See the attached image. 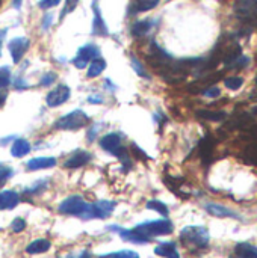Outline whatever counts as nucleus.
Returning a JSON list of instances; mask_svg holds the SVG:
<instances>
[{
	"label": "nucleus",
	"instance_id": "1",
	"mask_svg": "<svg viewBox=\"0 0 257 258\" xmlns=\"http://www.w3.org/2000/svg\"><path fill=\"white\" fill-rule=\"evenodd\" d=\"M209 240H211V236L204 227H186L180 231L182 245L192 252L208 248Z\"/></svg>",
	"mask_w": 257,
	"mask_h": 258
},
{
	"label": "nucleus",
	"instance_id": "43",
	"mask_svg": "<svg viewBox=\"0 0 257 258\" xmlns=\"http://www.w3.org/2000/svg\"><path fill=\"white\" fill-rule=\"evenodd\" d=\"M21 3H23V0H12V6L15 9H20L21 8Z\"/></svg>",
	"mask_w": 257,
	"mask_h": 258
},
{
	"label": "nucleus",
	"instance_id": "11",
	"mask_svg": "<svg viewBox=\"0 0 257 258\" xmlns=\"http://www.w3.org/2000/svg\"><path fill=\"white\" fill-rule=\"evenodd\" d=\"M115 203L114 201H97L94 204H91V210H92V219L94 218H98V219H106L109 218L114 210H115Z\"/></svg>",
	"mask_w": 257,
	"mask_h": 258
},
{
	"label": "nucleus",
	"instance_id": "34",
	"mask_svg": "<svg viewBox=\"0 0 257 258\" xmlns=\"http://www.w3.org/2000/svg\"><path fill=\"white\" fill-rule=\"evenodd\" d=\"M14 171L11 168H5V166H0V186H3L11 177H12Z\"/></svg>",
	"mask_w": 257,
	"mask_h": 258
},
{
	"label": "nucleus",
	"instance_id": "32",
	"mask_svg": "<svg viewBox=\"0 0 257 258\" xmlns=\"http://www.w3.org/2000/svg\"><path fill=\"white\" fill-rule=\"evenodd\" d=\"M45 187H47V180H39L33 184V187H30L24 192H27L29 195H36V194H41L42 190H45Z\"/></svg>",
	"mask_w": 257,
	"mask_h": 258
},
{
	"label": "nucleus",
	"instance_id": "39",
	"mask_svg": "<svg viewBox=\"0 0 257 258\" xmlns=\"http://www.w3.org/2000/svg\"><path fill=\"white\" fill-rule=\"evenodd\" d=\"M61 3V0H41L39 3H38V6L41 8V9H50V8H55L56 5H59Z\"/></svg>",
	"mask_w": 257,
	"mask_h": 258
},
{
	"label": "nucleus",
	"instance_id": "17",
	"mask_svg": "<svg viewBox=\"0 0 257 258\" xmlns=\"http://www.w3.org/2000/svg\"><path fill=\"white\" fill-rule=\"evenodd\" d=\"M233 258H257V248L247 242H241L235 246Z\"/></svg>",
	"mask_w": 257,
	"mask_h": 258
},
{
	"label": "nucleus",
	"instance_id": "23",
	"mask_svg": "<svg viewBox=\"0 0 257 258\" xmlns=\"http://www.w3.org/2000/svg\"><path fill=\"white\" fill-rule=\"evenodd\" d=\"M197 116L203 118V119H208V121H223L226 119L227 113L223 112V110H198L197 112Z\"/></svg>",
	"mask_w": 257,
	"mask_h": 258
},
{
	"label": "nucleus",
	"instance_id": "20",
	"mask_svg": "<svg viewBox=\"0 0 257 258\" xmlns=\"http://www.w3.org/2000/svg\"><path fill=\"white\" fill-rule=\"evenodd\" d=\"M153 27V21L151 20H141V21H136L133 26H132V35L136 36V38H141L144 35H147L150 32V29Z\"/></svg>",
	"mask_w": 257,
	"mask_h": 258
},
{
	"label": "nucleus",
	"instance_id": "37",
	"mask_svg": "<svg viewBox=\"0 0 257 258\" xmlns=\"http://www.w3.org/2000/svg\"><path fill=\"white\" fill-rule=\"evenodd\" d=\"M56 77H58V76H56L55 73H47V74L41 79L39 83H41V86H50L52 83L56 82Z\"/></svg>",
	"mask_w": 257,
	"mask_h": 258
},
{
	"label": "nucleus",
	"instance_id": "2",
	"mask_svg": "<svg viewBox=\"0 0 257 258\" xmlns=\"http://www.w3.org/2000/svg\"><path fill=\"white\" fill-rule=\"evenodd\" d=\"M59 213L62 215H70V216H77L82 219H92V210H91V204H88L82 197L79 195H73L68 197L67 200H64L59 204Z\"/></svg>",
	"mask_w": 257,
	"mask_h": 258
},
{
	"label": "nucleus",
	"instance_id": "49",
	"mask_svg": "<svg viewBox=\"0 0 257 258\" xmlns=\"http://www.w3.org/2000/svg\"><path fill=\"white\" fill-rule=\"evenodd\" d=\"M0 166H2V165H0Z\"/></svg>",
	"mask_w": 257,
	"mask_h": 258
},
{
	"label": "nucleus",
	"instance_id": "41",
	"mask_svg": "<svg viewBox=\"0 0 257 258\" xmlns=\"http://www.w3.org/2000/svg\"><path fill=\"white\" fill-rule=\"evenodd\" d=\"M50 24H52V14H47V15L44 17V23H42V29H44V30H47Z\"/></svg>",
	"mask_w": 257,
	"mask_h": 258
},
{
	"label": "nucleus",
	"instance_id": "5",
	"mask_svg": "<svg viewBox=\"0 0 257 258\" xmlns=\"http://www.w3.org/2000/svg\"><path fill=\"white\" fill-rule=\"evenodd\" d=\"M235 14L241 21H256L257 20V0H238L235 3Z\"/></svg>",
	"mask_w": 257,
	"mask_h": 258
},
{
	"label": "nucleus",
	"instance_id": "46",
	"mask_svg": "<svg viewBox=\"0 0 257 258\" xmlns=\"http://www.w3.org/2000/svg\"><path fill=\"white\" fill-rule=\"evenodd\" d=\"M251 113H253L254 116H257V106H254V107L251 109Z\"/></svg>",
	"mask_w": 257,
	"mask_h": 258
},
{
	"label": "nucleus",
	"instance_id": "15",
	"mask_svg": "<svg viewBox=\"0 0 257 258\" xmlns=\"http://www.w3.org/2000/svg\"><path fill=\"white\" fill-rule=\"evenodd\" d=\"M56 165L55 157H35L27 162V169L29 171H39V169H48Z\"/></svg>",
	"mask_w": 257,
	"mask_h": 258
},
{
	"label": "nucleus",
	"instance_id": "22",
	"mask_svg": "<svg viewBox=\"0 0 257 258\" xmlns=\"http://www.w3.org/2000/svg\"><path fill=\"white\" fill-rule=\"evenodd\" d=\"M161 0H132V11L133 12H147L155 9Z\"/></svg>",
	"mask_w": 257,
	"mask_h": 258
},
{
	"label": "nucleus",
	"instance_id": "35",
	"mask_svg": "<svg viewBox=\"0 0 257 258\" xmlns=\"http://www.w3.org/2000/svg\"><path fill=\"white\" fill-rule=\"evenodd\" d=\"M203 95L204 97H209V98H217L221 95V89L218 86H209L208 89L203 91Z\"/></svg>",
	"mask_w": 257,
	"mask_h": 258
},
{
	"label": "nucleus",
	"instance_id": "40",
	"mask_svg": "<svg viewBox=\"0 0 257 258\" xmlns=\"http://www.w3.org/2000/svg\"><path fill=\"white\" fill-rule=\"evenodd\" d=\"M98 128H100L98 125H94V127L89 130V133H88V141H91V142H92V141L95 139V133L98 132Z\"/></svg>",
	"mask_w": 257,
	"mask_h": 258
},
{
	"label": "nucleus",
	"instance_id": "3",
	"mask_svg": "<svg viewBox=\"0 0 257 258\" xmlns=\"http://www.w3.org/2000/svg\"><path fill=\"white\" fill-rule=\"evenodd\" d=\"M174 230V225L170 219H159V221H150V222H144L139 224L133 228L135 233H138L139 236L145 237V239H151L156 236H167L171 234Z\"/></svg>",
	"mask_w": 257,
	"mask_h": 258
},
{
	"label": "nucleus",
	"instance_id": "30",
	"mask_svg": "<svg viewBox=\"0 0 257 258\" xmlns=\"http://www.w3.org/2000/svg\"><path fill=\"white\" fill-rule=\"evenodd\" d=\"M250 63V59L247 56H239L235 62H232L227 68L229 70H241V68H245L247 65Z\"/></svg>",
	"mask_w": 257,
	"mask_h": 258
},
{
	"label": "nucleus",
	"instance_id": "36",
	"mask_svg": "<svg viewBox=\"0 0 257 258\" xmlns=\"http://www.w3.org/2000/svg\"><path fill=\"white\" fill-rule=\"evenodd\" d=\"M77 3H79V0H67V2H65V8H64V11L61 12V20H62L68 12H71V11L77 6Z\"/></svg>",
	"mask_w": 257,
	"mask_h": 258
},
{
	"label": "nucleus",
	"instance_id": "44",
	"mask_svg": "<svg viewBox=\"0 0 257 258\" xmlns=\"http://www.w3.org/2000/svg\"><path fill=\"white\" fill-rule=\"evenodd\" d=\"M79 258H91V254H89L88 251H83V252L80 254V257Z\"/></svg>",
	"mask_w": 257,
	"mask_h": 258
},
{
	"label": "nucleus",
	"instance_id": "26",
	"mask_svg": "<svg viewBox=\"0 0 257 258\" xmlns=\"http://www.w3.org/2000/svg\"><path fill=\"white\" fill-rule=\"evenodd\" d=\"M117 157L120 159V162L123 163V168H124L126 171H129V169L132 168V159H130V154H129V151H127L124 147H121V150L118 151Z\"/></svg>",
	"mask_w": 257,
	"mask_h": 258
},
{
	"label": "nucleus",
	"instance_id": "6",
	"mask_svg": "<svg viewBox=\"0 0 257 258\" xmlns=\"http://www.w3.org/2000/svg\"><path fill=\"white\" fill-rule=\"evenodd\" d=\"M98 56H100L98 47L94 45V44H86V45H83V47L79 48L76 57L73 59V65H74L76 68H79V70H83V68H86V65H88L92 59H95V57H98Z\"/></svg>",
	"mask_w": 257,
	"mask_h": 258
},
{
	"label": "nucleus",
	"instance_id": "12",
	"mask_svg": "<svg viewBox=\"0 0 257 258\" xmlns=\"http://www.w3.org/2000/svg\"><path fill=\"white\" fill-rule=\"evenodd\" d=\"M204 209H206V212H208L209 215H212V216H215V218H235V219L239 218V215H238L236 212H233L232 209H229V207H226V206H221V204L208 203V204L204 206Z\"/></svg>",
	"mask_w": 257,
	"mask_h": 258
},
{
	"label": "nucleus",
	"instance_id": "4",
	"mask_svg": "<svg viewBox=\"0 0 257 258\" xmlns=\"http://www.w3.org/2000/svg\"><path fill=\"white\" fill-rule=\"evenodd\" d=\"M88 122H89V116L83 110L77 109V110H73V112L67 113L65 116L59 118L55 122V127L58 130H74L76 132V130H80L83 127H86Z\"/></svg>",
	"mask_w": 257,
	"mask_h": 258
},
{
	"label": "nucleus",
	"instance_id": "42",
	"mask_svg": "<svg viewBox=\"0 0 257 258\" xmlns=\"http://www.w3.org/2000/svg\"><path fill=\"white\" fill-rule=\"evenodd\" d=\"M89 103H92V104H97V103H98V104H100V103H103V100H101L100 95H98V97H97V95H91V97H89Z\"/></svg>",
	"mask_w": 257,
	"mask_h": 258
},
{
	"label": "nucleus",
	"instance_id": "29",
	"mask_svg": "<svg viewBox=\"0 0 257 258\" xmlns=\"http://www.w3.org/2000/svg\"><path fill=\"white\" fill-rule=\"evenodd\" d=\"M11 83V71L8 67H2L0 68V91L8 88Z\"/></svg>",
	"mask_w": 257,
	"mask_h": 258
},
{
	"label": "nucleus",
	"instance_id": "33",
	"mask_svg": "<svg viewBox=\"0 0 257 258\" xmlns=\"http://www.w3.org/2000/svg\"><path fill=\"white\" fill-rule=\"evenodd\" d=\"M11 228L14 233H21L26 228V221L23 218H15L11 224Z\"/></svg>",
	"mask_w": 257,
	"mask_h": 258
},
{
	"label": "nucleus",
	"instance_id": "50",
	"mask_svg": "<svg viewBox=\"0 0 257 258\" xmlns=\"http://www.w3.org/2000/svg\"><path fill=\"white\" fill-rule=\"evenodd\" d=\"M0 2H2V0H0Z\"/></svg>",
	"mask_w": 257,
	"mask_h": 258
},
{
	"label": "nucleus",
	"instance_id": "18",
	"mask_svg": "<svg viewBox=\"0 0 257 258\" xmlns=\"http://www.w3.org/2000/svg\"><path fill=\"white\" fill-rule=\"evenodd\" d=\"M50 242L47 239H38V240H33L27 248H26V252L30 254V255H36V254H44L50 249Z\"/></svg>",
	"mask_w": 257,
	"mask_h": 258
},
{
	"label": "nucleus",
	"instance_id": "16",
	"mask_svg": "<svg viewBox=\"0 0 257 258\" xmlns=\"http://www.w3.org/2000/svg\"><path fill=\"white\" fill-rule=\"evenodd\" d=\"M155 254L164 258H180L174 242H162L155 248Z\"/></svg>",
	"mask_w": 257,
	"mask_h": 258
},
{
	"label": "nucleus",
	"instance_id": "8",
	"mask_svg": "<svg viewBox=\"0 0 257 258\" xmlns=\"http://www.w3.org/2000/svg\"><path fill=\"white\" fill-rule=\"evenodd\" d=\"M8 47H9V53H11V57H12L14 63H18L23 59L26 50L29 48V39L23 38V36L21 38H14L9 42Z\"/></svg>",
	"mask_w": 257,
	"mask_h": 258
},
{
	"label": "nucleus",
	"instance_id": "9",
	"mask_svg": "<svg viewBox=\"0 0 257 258\" xmlns=\"http://www.w3.org/2000/svg\"><path fill=\"white\" fill-rule=\"evenodd\" d=\"M100 147L106 151L111 153L112 156H117L118 151L121 150V135L120 133H108L100 139Z\"/></svg>",
	"mask_w": 257,
	"mask_h": 258
},
{
	"label": "nucleus",
	"instance_id": "19",
	"mask_svg": "<svg viewBox=\"0 0 257 258\" xmlns=\"http://www.w3.org/2000/svg\"><path fill=\"white\" fill-rule=\"evenodd\" d=\"M30 153V144L26 139H17L11 147V154L14 157H24Z\"/></svg>",
	"mask_w": 257,
	"mask_h": 258
},
{
	"label": "nucleus",
	"instance_id": "7",
	"mask_svg": "<svg viewBox=\"0 0 257 258\" xmlns=\"http://www.w3.org/2000/svg\"><path fill=\"white\" fill-rule=\"evenodd\" d=\"M70 88L67 85H59L55 89H52L47 97H45V103L50 107H58L61 104H64L68 98H70Z\"/></svg>",
	"mask_w": 257,
	"mask_h": 258
},
{
	"label": "nucleus",
	"instance_id": "45",
	"mask_svg": "<svg viewBox=\"0 0 257 258\" xmlns=\"http://www.w3.org/2000/svg\"><path fill=\"white\" fill-rule=\"evenodd\" d=\"M5 98H6V95H5V94H0V106L5 103Z\"/></svg>",
	"mask_w": 257,
	"mask_h": 258
},
{
	"label": "nucleus",
	"instance_id": "21",
	"mask_svg": "<svg viewBox=\"0 0 257 258\" xmlns=\"http://www.w3.org/2000/svg\"><path fill=\"white\" fill-rule=\"evenodd\" d=\"M105 68H106V60L101 59V57H95V59H92L89 62V68H88L86 74H88L89 79H94V77L100 76L105 71Z\"/></svg>",
	"mask_w": 257,
	"mask_h": 258
},
{
	"label": "nucleus",
	"instance_id": "24",
	"mask_svg": "<svg viewBox=\"0 0 257 258\" xmlns=\"http://www.w3.org/2000/svg\"><path fill=\"white\" fill-rule=\"evenodd\" d=\"M147 209H148V210H155V212H158V213L162 215V216H168V213H170L168 207H167L164 203L158 201V200L148 201V203H147Z\"/></svg>",
	"mask_w": 257,
	"mask_h": 258
},
{
	"label": "nucleus",
	"instance_id": "27",
	"mask_svg": "<svg viewBox=\"0 0 257 258\" xmlns=\"http://www.w3.org/2000/svg\"><path fill=\"white\" fill-rule=\"evenodd\" d=\"M211 153H212V142L209 138H204L200 144V154H201L203 160H208L211 157Z\"/></svg>",
	"mask_w": 257,
	"mask_h": 258
},
{
	"label": "nucleus",
	"instance_id": "48",
	"mask_svg": "<svg viewBox=\"0 0 257 258\" xmlns=\"http://www.w3.org/2000/svg\"><path fill=\"white\" fill-rule=\"evenodd\" d=\"M256 85H257V76H256Z\"/></svg>",
	"mask_w": 257,
	"mask_h": 258
},
{
	"label": "nucleus",
	"instance_id": "28",
	"mask_svg": "<svg viewBox=\"0 0 257 258\" xmlns=\"http://www.w3.org/2000/svg\"><path fill=\"white\" fill-rule=\"evenodd\" d=\"M98 258H139L138 252L135 251H129V249H124V251H118V252H112V254H106V255H101Z\"/></svg>",
	"mask_w": 257,
	"mask_h": 258
},
{
	"label": "nucleus",
	"instance_id": "38",
	"mask_svg": "<svg viewBox=\"0 0 257 258\" xmlns=\"http://www.w3.org/2000/svg\"><path fill=\"white\" fill-rule=\"evenodd\" d=\"M132 151H133V154H135V157H138V159H142V160H148L150 157L136 145V144H132Z\"/></svg>",
	"mask_w": 257,
	"mask_h": 258
},
{
	"label": "nucleus",
	"instance_id": "14",
	"mask_svg": "<svg viewBox=\"0 0 257 258\" xmlns=\"http://www.w3.org/2000/svg\"><path fill=\"white\" fill-rule=\"evenodd\" d=\"M89 160H91V154L88 151H76L71 157H68L64 166L68 169H76V168L85 166Z\"/></svg>",
	"mask_w": 257,
	"mask_h": 258
},
{
	"label": "nucleus",
	"instance_id": "31",
	"mask_svg": "<svg viewBox=\"0 0 257 258\" xmlns=\"http://www.w3.org/2000/svg\"><path fill=\"white\" fill-rule=\"evenodd\" d=\"M132 67H133V70H135V73L139 76V77H144V79H148V74H147V71H145V68H144V65L136 59V57H132Z\"/></svg>",
	"mask_w": 257,
	"mask_h": 258
},
{
	"label": "nucleus",
	"instance_id": "13",
	"mask_svg": "<svg viewBox=\"0 0 257 258\" xmlns=\"http://www.w3.org/2000/svg\"><path fill=\"white\" fill-rule=\"evenodd\" d=\"M20 195L14 190H2L0 192V210H12L18 206Z\"/></svg>",
	"mask_w": 257,
	"mask_h": 258
},
{
	"label": "nucleus",
	"instance_id": "47",
	"mask_svg": "<svg viewBox=\"0 0 257 258\" xmlns=\"http://www.w3.org/2000/svg\"><path fill=\"white\" fill-rule=\"evenodd\" d=\"M59 258H74L73 255H67V257H59Z\"/></svg>",
	"mask_w": 257,
	"mask_h": 258
},
{
	"label": "nucleus",
	"instance_id": "10",
	"mask_svg": "<svg viewBox=\"0 0 257 258\" xmlns=\"http://www.w3.org/2000/svg\"><path fill=\"white\" fill-rule=\"evenodd\" d=\"M92 12H94L92 33L97 35V36H108L109 35V30H108V26H106V23L103 20L101 11H100V6H98V0H94L92 2Z\"/></svg>",
	"mask_w": 257,
	"mask_h": 258
},
{
	"label": "nucleus",
	"instance_id": "25",
	"mask_svg": "<svg viewBox=\"0 0 257 258\" xmlns=\"http://www.w3.org/2000/svg\"><path fill=\"white\" fill-rule=\"evenodd\" d=\"M224 85H226V88H229L232 91H236L244 85V79L239 77V76H232V77H227L224 80Z\"/></svg>",
	"mask_w": 257,
	"mask_h": 258
}]
</instances>
